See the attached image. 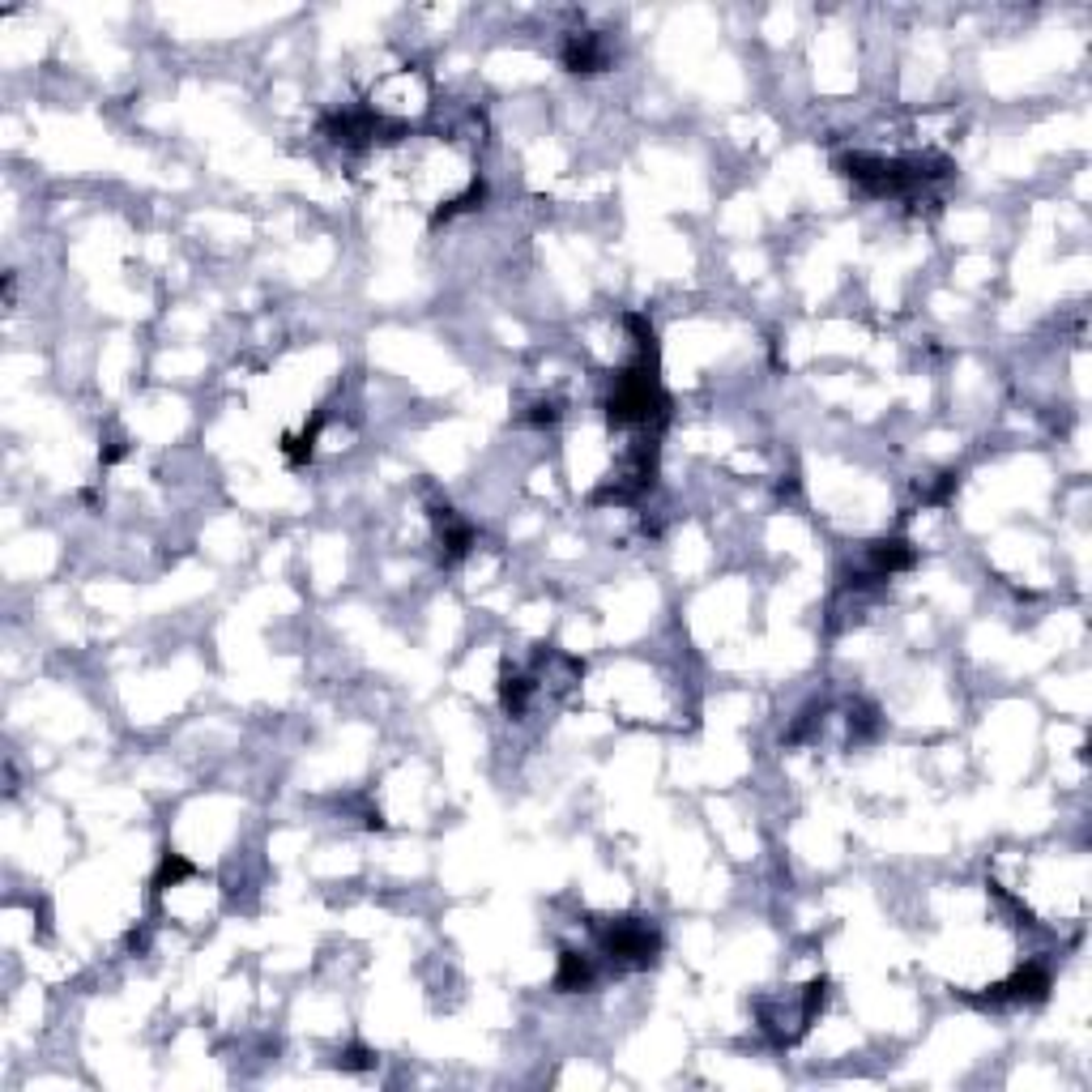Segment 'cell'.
<instances>
[{
	"mask_svg": "<svg viewBox=\"0 0 1092 1092\" xmlns=\"http://www.w3.org/2000/svg\"><path fill=\"white\" fill-rule=\"evenodd\" d=\"M837 172L858 184L871 197H905L917 193L930 180H944L952 172V163L944 154H921V159H875V154H845L837 163Z\"/></svg>",
	"mask_w": 1092,
	"mask_h": 1092,
	"instance_id": "obj_1",
	"label": "cell"
},
{
	"mask_svg": "<svg viewBox=\"0 0 1092 1092\" xmlns=\"http://www.w3.org/2000/svg\"><path fill=\"white\" fill-rule=\"evenodd\" d=\"M597 948L619 969H649V965H658L662 934L645 917H619V921H606L597 930Z\"/></svg>",
	"mask_w": 1092,
	"mask_h": 1092,
	"instance_id": "obj_2",
	"label": "cell"
},
{
	"mask_svg": "<svg viewBox=\"0 0 1092 1092\" xmlns=\"http://www.w3.org/2000/svg\"><path fill=\"white\" fill-rule=\"evenodd\" d=\"M1045 995H1050V973H1045L1041 965H1028V969H1020L1012 982L995 986L982 1003H986V1007H999V1003H1041Z\"/></svg>",
	"mask_w": 1092,
	"mask_h": 1092,
	"instance_id": "obj_3",
	"label": "cell"
},
{
	"mask_svg": "<svg viewBox=\"0 0 1092 1092\" xmlns=\"http://www.w3.org/2000/svg\"><path fill=\"white\" fill-rule=\"evenodd\" d=\"M913 563H917L913 542H905V538H888V542H875V547H871V555H866V572H862V576H871V580H888V576H896V572H905V568H913Z\"/></svg>",
	"mask_w": 1092,
	"mask_h": 1092,
	"instance_id": "obj_4",
	"label": "cell"
},
{
	"mask_svg": "<svg viewBox=\"0 0 1092 1092\" xmlns=\"http://www.w3.org/2000/svg\"><path fill=\"white\" fill-rule=\"evenodd\" d=\"M593 956L585 952H559V969H555V990L559 995H576V990H589L593 986Z\"/></svg>",
	"mask_w": 1092,
	"mask_h": 1092,
	"instance_id": "obj_5",
	"label": "cell"
},
{
	"mask_svg": "<svg viewBox=\"0 0 1092 1092\" xmlns=\"http://www.w3.org/2000/svg\"><path fill=\"white\" fill-rule=\"evenodd\" d=\"M435 525H440V542H444V559H461L465 551L475 547V525L461 521L452 508H440V513H435Z\"/></svg>",
	"mask_w": 1092,
	"mask_h": 1092,
	"instance_id": "obj_6",
	"label": "cell"
},
{
	"mask_svg": "<svg viewBox=\"0 0 1092 1092\" xmlns=\"http://www.w3.org/2000/svg\"><path fill=\"white\" fill-rule=\"evenodd\" d=\"M563 65L572 73H597L606 65V48L597 35H572L568 48H563Z\"/></svg>",
	"mask_w": 1092,
	"mask_h": 1092,
	"instance_id": "obj_7",
	"label": "cell"
},
{
	"mask_svg": "<svg viewBox=\"0 0 1092 1092\" xmlns=\"http://www.w3.org/2000/svg\"><path fill=\"white\" fill-rule=\"evenodd\" d=\"M530 696H534V683H530L525 675H504V679H500V704H504V713L521 717L525 704H530Z\"/></svg>",
	"mask_w": 1092,
	"mask_h": 1092,
	"instance_id": "obj_8",
	"label": "cell"
},
{
	"mask_svg": "<svg viewBox=\"0 0 1092 1092\" xmlns=\"http://www.w3.org/2000/svg\"><path fill=\"white\" fill-rule=\"evenodd\" d=\"M189 875H193V866H189L180 854H167V858H163V866H159V879H154V888H167V883L176 888V883H180V879H189Z\"/></svg>",
	"mask_w": 1092,
	"mask_h": 1092,
	"instance_id": "obj_9",
	"label": "cell"
},
{
	"mask_svg": "<svg viewBox=\"0 0 1092 1092\" xmlns=\"http://www.w3.org/2000/svg\"><path fill=\"white\" fill-rule=\"evenodd\" d=\"M346 1071H368V1067H376V1058H372V1050H363V1045H351L342 1058H338Z\"/></svg>",
	"mask_w": 1092,
	"mask_h": 1092,
	"instance_id": "obj_10",
	"label": "cell"
}]
</instances>
